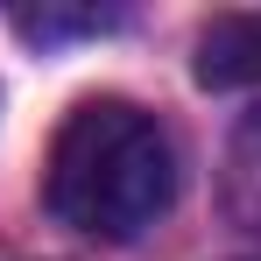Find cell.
Returning <instances> with one entry per match:
<instances>
[{
	"instance_id": "obj_1",
	"label": "cell",
	"mask_w": 261,
	"mask_h": 261,
	"mask_svg": "<svg viewBox=\"0 0 261 261\" xmlns=\"http://www.w3.org/2000/svg\"><path fill=\"white\" fill-rule=\"evenodd\" d=\"M176 198V148L155 113L134 99H85L43 163V205L71 233L92 240H134Z\"/></svg>"
},
{
	"instance_id": "obj_2",
	"label": "cell",
	"mask_w": 261,
	"mask_h": 261,
	"mask_svg": "<svg viewBox=\"0 0 261 261\" xmlns=\"http://www.w3.org/2000/svg\"><path fill=\"white\" fill-rule=\"evenodd\" d=\"M198 85H261V14H219L198 36Z\"/></svg>"
},
{
	"instance_id": "obj_3",
	"label": "cell",
	"mask_w": 261,
	"mask_h": 261,
	"mask_svg": "<svg viewBox=\"0 0 261 261\" xmlns=\"http://www.w3.org/2000/svg\"><path fill=\"white\" fill-rule=\"evenodd\" d=\"M226 212L240 226H261V113L226 148Z\"/></svg>"
},
{
	"instance_id": "obj_4",
	"label": "cell",
	"mask_w": 261,
	"mask_h": 261,
	"mask_svg": "<svg viewBox=\"0 0 261 261\" xmlns=\"http://www.w3.org/2000/svg\"><path fill=\"white\" fill-rule=\"evenodd\" d=\"M14 29H21L29 43H64V36L120 29V7H14Z\"/></svg>"
}]
</instances>
